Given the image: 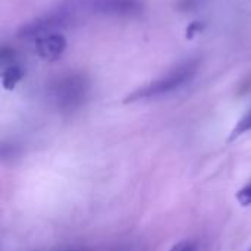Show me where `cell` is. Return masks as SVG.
<instances>
[{"label":"cell","mask_w":251,"mask_h":251,"mask_svg":"<svg viewBox=\"0 0 251 251\" xmlns=\"http://www.w3.org/2000/svg\"><path fill=\"white\" fill-rule=\"evenodd\" d=\"M90 79L82 72H65L53 78L47 87V94L54 107L62 113H72L87 101Z\"/></svg>","instance_id":"obj_1"},{"label":"cell","mask_w":251,"mask_h":251,"mask_svg":"<svg viewBox=\"0 0 251 251\" xmlns=\"http://www.w3.org/2000/svg\"><path fill=\"white\" fill-rule=\"evenodd\" d=\"M197 71H199V59H188L185 62H181L179 65L168 71L165 75L129 93L124 101L134 103V101L156 99V97L174 93L182 88L185 84H188L196 76Z\"/></svg>","instance_id":"obj_2"},{"label":"cell","mask_w":251,"mask_h":251,"mask_svg":"<svg viewBox=\"0 0 251 251\" xmlns=\"http://www.w3.org/2000/svg\"><path fill=\"white\" fill-rule=\"evenodd\" d=\"M75 19H76V10L69 3L24 24L18 31V37L37 40L43 35L56 32L57 29L71 26L75 22Z\"/></svg>","instance_id":"obj_3"},{"label":"cell","mask_w":251,"mask_h":251,"mask_svg":"<svg viewBox=\"0 0 251 251\" xmlns=\"http://www.w3.org/2000/svg\"><path fill=\"white\" fill-rule=\"evenodd\" d=\"M71 6L78 12H88L110 18H135L143 13L141 0H74Z\"/></svg>","instance_id":"obj_4"},{"label":"cell","mask_w":251,"mask_h":251,"mask_svg":"<svg viewBox=\"0 0 251 251\" xmlns=\"http://www.w3.org/2000/svg\"><path fill=\"white\" fill-rule=\"evenodd\" d=\"M66 46H68L66 38L59 32H53V34H47L35 40V53L41 59L53 62V60H57L63 54V51L66 50Z\"/></svg>","instance_id":"obj_5"},{"label":"cell","mask_w":251,"mask_h":251,"mask_svg":"<svg viewBox=\"0 0 251 251\" xmlns=\"http://www.w3.org/2000/svg\"><path fill=\"white\" fill-rule=\"evenodd\" d=\"M24 71L19 65L16 63H9L3 68L1 71V84L4 90H13L16 84L22 79Z\"/></svg>","instance_id":"obj_6"},{"label":"cell","mask_w":251,"mask_h":251,"mask_svg":"<svg viewBox=\"0 0 251 251\" xmlns=\"http://www.w3.org/2000/svg\"><path fill=\"white\" fill-rule=\"evenodd\" d=\"M249 131H251V110L250 112H247V113L237 122V125L234 126V129H232V132H231V135H229V140L232 141V140L241 137L243 134H246V132H249Z\"/></svg>","instance_id":"obj_7"},{"label":"cell","mask_w":251,"mask_h":251,"mask_svg":"<svg viewBox=\"0 0 251 251\" xmlns=\"http://www.w3.org/2000/svg\"><path fill=\"white\" fill-rule=\"evenodd\" d=\"M237 200L240 201L241 206H250L251 204V182L249 185H246L244 188H241L237 193Z\"/></svg>","instance_id":"obj_8"},{"label":"cell","mask_w":251,"mask_h":251,"mask_svg":"<svg viewBox=\"0 0 251 251\" xmlns=\"http://www.w3.org/2000/svg\"><path fill=\"white\" fill-rule=\"evenodd\" d=\"M169 251H197V246H196V243H193V241L184 240V241L175 244Z\"/></svg>","instance_id":"obj_9"},{"label":"cell","mask_w":251,"mask_h":251,"mask_svg":"<svg viewBox=\"0 0 251 251\" xmlns=\"http://www.w3.org/2000/svg\"><path fill=\"white\" fill-rule=\"evenodd\" d=\"M72 251H74V250H72Z\"/></svg>","instance_id":"obj_10"},{"label":"cell","mask_w":251,"mask_h":251,"mask_svg":"<svg viewBox=\"0 0 251 251\" xmlns=\"http://www.w3.org/2000/svg\"><path fill=\"white\" fill-rule=\"evenodd\" d=\"M250 251H251V250H250Z\"/></svg>","instance_id":"obj_11"}]
</instances>
